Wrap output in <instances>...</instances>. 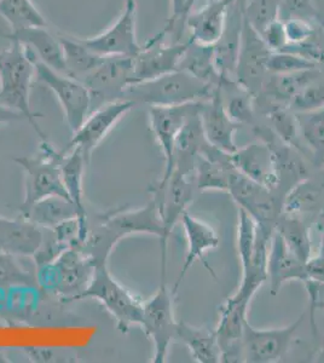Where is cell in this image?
<instances>
[{
	"label": "cell",
	"instance_id": "1",
	"mask_svg": "<svg viewBox=\"0 0 324 363\" xmlns=\"http://www.w3.org/2000/svg\"><path fill=\"white\" fill-rule=\"evenodd\" d=\"M135 234L155 235L160 241L164 238L160 211L152 198L147 205L140 208H121L111 213L99 216L95 224L89 222L86 238L78 248L95 265L108 264L111 252L120 241Z\"/></svg>",
	"mask_w": 324,
	"mask_h": 363
},
{
	"label": "cell",
	"instance_id": "2",
	"mask_svg": "<svg viewBox=\"0 0 324 363\" xmlns=\"http://www.w3.org/2000/svg\"><path fill=\"white\" fill-rule=\"evenodd\" d=\"M0 51V104L26 116L41 140H49L38 124L41 114L30 107V89L35 78V54L20 43Z\"/></svg>",
	"mask_w": 324,
	"mask_h": 363
},
{
	"label": "cell",
	"instance_id": "3",
	"mask_svg": "<svg viewBox=\"0 0 324 363\" xmlns=\"http://www.w3.org/2000/svg\"><path fill=\"white\" fill-rule=\"evenodd\" d=\"M216 89L178 69L148 82L132 84L123 91L121 99L132 101L135 107L142 104L148 107L176 106L206 101Z\"/></svg>",
	"mask_w": 324,
	"mask_h": 363
},
{
	"label": "cell",
	"instance_id": "4",
	"mask_svg": "<svg viewBox=\"0 0 324 363\" xmlns=\"http://www.w3.org/2000/svg\"><path fill=\"white\" fill-rule=\"evenodd\" d=\"M96 265L78 247L67 248L56 259L37 267L38 287L65 303L77 301L90 285Z\"/></svg>",
	"mask_w": 324,
	"mask_h": 363
},
{
	"label": "cell",
	"instance_id": "5",
	"mask_svg": "<svg viewBox=\"0 0 324 363\" xmlns=\"http://www.w3.org/2000/svg\"><path fill=\"white\" fill-rule=\"evenodd\" d=\"M62 157L63 152L56 150L49 140H41L37 155L13 159L25 174V195L18 207L20 213L49 196L69 199L62 181Z\"/></svg>",
	"mask_w": 324,
	"mask_h": 363
},
{
	"label": "cell",
	"instance_id": "6",
	"mask_svg": "<svg viewBox=\"0 0 324 363\" xmlns=\"http://www.w3.org/2000/svg\"><path fill=\"white\" fill-rule=\"evenodd\" d=\"M84 299L99 301L115 318L121 333H128L132 326L142 325L143 299L120 284L111 275L108 264L96 265L90 285L77 301Z\"/></svg>",
	"mask_w": 324,
	"mask_h": 363
},
{
	"label": "cell",
	"instance_id": "7",
	"mask_svg": "<svg viewBox=\"0 0 324 363\" xmlns=\"http://www.w3.org/2000/svg\"><path fill=\"white\" fill-rule=\"evenodd\" d=\"M174 298L176 294L169 289L166 277H161L155 294L143 303L140 328L152 342L154 363L166 362L169 347L177 340L178 322L174 315Z\"/></svg>",
	"mask_w": 324,
	"mask_h": 363
},
{
	"label": "cell",
	"instance_id": "8",
	"mask_svg": "<svg viewBox=\"0 0 324 363\" xmlns=\"http://www.w3.org/2000/svg\"><path fill=\"white\" fill-rule=\"evenodd\" d=\"M35 78L54 92L61 104L72 133H75L91 113L92 97L82 82L69 75L62 74L35 58Z\"/></svg>",
	"mask_w": 324,
	"mask_h": 363
},
{
	"label": "cell",
	"instance_id": "9",
	"mask_svg": "<svg viewBox=\"0 0 324 363\" xmlns=\"http://www.w3.org/2000/svg\"><path fill=\"white\" fill-rule=\"evenodd\" d=\"M152 193L164 224V238L160 241L161 272L166 274L167 241L176 224L181 222V216L186 212V207L193 201V186L188 181V176L173 172L167 181L159 182L152 186Z\"/></svg>",
	"mask_w": 324,
	"mask_h": 363
},
{
	"label": "cell",
	"instance_id": "10",
	"mask_svg": "<svg viewBox=\"0 0 324 363\" xmlns=\"http://www.w3.org/2000/svg\"><path fill=\"white\" fill-rule=\"evenodd\" d=\"M303 314L296 321L281 328L260 330L255 328L250 321L243 330L242 362L275 363L287 356L296 332L304 322Z\"/></svg>",
	"mask_w": 324,
	"mask_h": 363
},
{
	"label": "cell",
	"instance_id": "11",
	"mask_svg": "<svg viewBox=\"0 0 324 363\" xmlns=\"http://www.w3.org/2000/svg\"><path fill=\"white\" fill-rule=\"evenodd\" d=\"M128 99H115L99 106L87 116L82 126L73 133V138L66 149L77 148L82 152L87 162L115 125L135 108Z\"/></svg>",
	"mask_w": 324,
	"mask_h": 363
},
{
	"label": "cell",
	"instance_id": "12",
	"mask_svg": "<svg viewBox=\"0 0 324 363\" xmlns=\"http://www.w3.org/2000/svg\"><path fill=\"white\" fill-rule=\"evenodd\" d=\"M202 102L149 107L148 119L150 130L160 145L161 152L164 157V174L160 182L167 181L171 177L173 171L174 140L190 116L200 113Z\"/></svg>",
	"mask_w": 324,
	"mask_h": 363
},
{
	"label": "cell",
	"instance_id": "13",
	"mask_svg": "<svg viewBox=\"0 0 324 363\" xmlns=\"http://www.w3.org/2000/svg\"><path fill=\"white\" fill-rule=\"evenodd\" d=\"M137 25V3L135 0H126L123 13L118 20L96 37L82 39V43L99 56H121L135 58L142 50L135 33Z\"/></svg>",
	"mask_w": 324,
	"mask_h": 363
},
{
	"label": "cell",
	"instance_id": "14",
	"mask_svg": "<svg viewBox=\"0 0 324 363\" xmlns=\"http://www.w3.org/2000/svg\"><path fill=\"white\" fill-rule=\"evenodd\" d=\"M133 75V58L121 56L104 57L102 63L82 82L89 89L92 97V108L123 97V91L130 86Z\"/></svg>",
	"mask_w": 324,
	"mask_h": 363
},
{
	"label": "cell",
	"instance_id": "15",
	"mask_svg": "<svg viewBox=\"0 0 324 363\" xmlns=\"http://www.w3.org/2000/svg\"><path fill=\"white\" fill-rule=\"evenodd\" d=\"M228 191L238 207L246 211L260 227L274 231L276 222L282 213L275 191L250 181L240 174L238 169L233 176Z\"/></svg>",
	"mask_w": 324,
	"mask_h": 363
},
{
	"label": "cell",
	"instance_id": "16",
	"mask_svg": "<svg viewBox=\"0 0 324 363\" xmlns=\"http://www.w3.org/2000/svg\"><path fill=\"white\" fill-rule=\"evenodd\" d=\"M164 37L166 33L162 30L160 34L145 43L140 54L133 58L131 85L148 82L179 69L181 58L186 50L189 49L190 40L166 45L164 44Z\"/></svg>",
	"mask_w": 324,
	"mask_h": 363
},
{
	"label": "cell",
	"instance_id": "17",
	"mask_svg": "<svg viewBox=\"0 0 324 363\" xmlns=\"http://www.w3.org/2000/svg\"><path fill=\"white\" fill-rule=\"evenodd\" d=\"M271 54L272 51L267 48L263 38L243 17L238 66L235 73L238 86L253 95L255 89L263 83Z\"/></svg>",
	"mask_w": 324,
	"mask_h": 363
},
{
	"label": "cell",
	"instance_id": "18",
	"mask_svg": "<svg viewBox=\"0 0 324 363\" xmlns=\"http://www.w3.org/2000/svg\"><path fill=\"white\" fill-rule=\"evenodd\" d=\"M230 161L240 174L250 181L267 186L275 193L279 189L277 155L275 145L269 140H258L243 148H238L230 155Z\"/></svg>",
	"mask_w": 324,
	"mask_h": 363
},
{
	"label": "cell",
	"instance_id": "19",
	"mask_svg": "<svg viewBox=\"0 0 324 363\" xmlns=\"http://www.w3.org/2000/svg\"><path fill=\"white\" fill-rule=\"evenodd\" d=\"M200 120L206 140L212 147L229 155L238 150L235 135L241 125L231 119L226 112L222 86L217 87L210 99L202 102Z\"/></svg>",
	"mask_w": 324,
	"mask_h": 363
},
{
	"label": "cell",
	"instance_id": "20",
	"mask_svg": "<svg viewBox=\"0 0 324 363\" xmlns=\"http://www.w3.org/2000/svg\"><path fill=\"white\" fill-rule=\"evenodd\" d=\"M248 306L250 304L236 303L229 298L220 306L216 335L222 362H242L243 330L248 321Z\"/></svg>",
	"mask_w": 324,
	"mask_h": 363
},
{
	"label": "cell",
	"instance_id": "21",
	"mask_svg": "<svg viewBox=\"0 0 324 363\" xmlns=\"http://www.w3.org/2000/svg\"><path fill=\"white\" fill-rule=\"evenodd\" d=\"M181 223L184 228L185 236L188 241V250H186L184 263L179 272V277L177 279L173 287V292L176 294L189 269L193 267L196 260H201L207 272L217 280V275L213 269L211 268L210 264L206 262L205 256L207 251L217 248L220 244L217 231L214 230L210 224L206 223L196 217H193L188 212H185L184 215L181 216Z\"/></svg>",
	"mask_w": 324,
	"mask_h": 363
},
{
	"label": "cell",
	"instance_id": "22",
	"mask_svg": "<svg viewBox=\"0 0 324 363\" xmlns=\"http://www.w3.org/2000/svg\"><path fill=\"white\" fill-rule=\"evenodd\" d=\"M234 0H210L205 6L185 18L190 29V40L200 45L214 46L225 29L229 10Z\"/></svg>",
	"mask_w": 324,
	"mask_h": 363
},
{
	"label": "cell",
	"instance_id": "23",
	"mask_svg": "<svg viewBox=\"0 0 324 363\" xmlns=\"http://www.w3.org/2000/svg\"><path fill=\"white\" fill-rule=\"evenodd\" d=\"M306 280L305 263L298 258L284 244L279 233L274 230L271 235L267 256V281L270 282V294H279V289L288 281Z\"/></svg>",
	"mask_w": 324,
	"mask_h": 363
},
{
	"label": "cell",
	"instance_id": "24",
	"mask_svg": "<svg viewBox=\"0 0 324 363\" xmlns=\"http://www.w3.org/2000/svg\"><path fill=\"white\" fill-rule=\"evenodd\" d=\"M10 42H17L33 51L40 62L56 70L58 73L68 75L63 50L60 38L55 37L48 27H32L21 29L11 33L4 34Z\"/></svg>",
	"mask_w": 324,
	"mask_h": 363
},
{
	"label": "cell",
	"instance_id": "25",
	"mask_svg": "<svg viewBox=\"0 0 324 363\" xmlns=\"http://www.w3.org/2000/svg\"><path fill=\"white\" fill-rule=\"evenodd\" d=\"M197 188L200 190H229L236 169L229 154L208 145L195 160Z\"/></svg>",
	"mask_w": 324,
	"mask_h": 363
},
{
	"label": "cell",
	"instance_id": "26",
	"mask_svg": "<svg viewBox=\"0 0 324 363\" xmlns=\"http://www.w3.org/2000/svg\"><path fill=\"white\" fill-rule=\"evenodd\" d=\"M41 228L22 218H5L0 216V250L18 257H33L43 242Z\"/></svg>",
	"mask_w": 324,
	"mask_h": 363
},
{
	"label": "cell",
	"instance_id": "27",
	"mask_svg": "<svg viewBox=\"0 0 324 363\" xmlns=\"http://www.w3.org/2000/svg\"><path fill=\"white\" fill-rule=\"evenodd\" d=\"M208 145L202 130L200 113L190 116L174 140L172 174L189 176L195 169L197 155Z\"/></svg>",
	"mask_w": 324,
	"mask_h": 363
},
{
	"label": "cell",
	"instance_id": "28",
	"mask_svg": "<svg viewBox=\"0 0 324 363\" xmlns=\"http://www.w3.org/2000/svg\"><path fill=\"white\" fill-rule=\"evenodd\" d=\"M20 217L41 229H54L68 219L79 218L89 223V216L82 215L75 203L63 196H49L34 203L28 210L21 212Z\"/></svg>",
	"mask_w": 324,
	"mask_h": 363
},
{
	"label": "cell",
	"instance_id": "29",
	"mask_svg": "<svg viewBox=\"0 0 324 363\" xmlns=\"http://www.w3.org/2000/svg\"><path fill=\"white\" fill-rule=\"evenodd\" d=\"M324 211V183L305 178L288 190L282 200V213L304 217Z\"/></svg>",
	"mask_w": 324,
	"mask_h": 363
},
{
	"label": "cell",
	"instance_id": "30",
	"mask_svg": "<svg viewBox=\"0 0 324 363\" xmlns=\"http://www.w3.org/2000/svg\"><path fill=\"white\" fill-rule=\"evenodd\" d=\"M177 340L189 349L190 355L196 362H222V352L218 345L216 330L191 326L188 322H178Z\"/></svg>",
	"mask_w": 324,
	"mask_h": 363
},
{
	"label": "cell",
	"instance_id": "31",
	"mask_svg": "<svg viewBox=\"0 0 324 363\" xmlns=\"http://www.w3.org/2000/svg\"><path fill=\"white\" fill-rule=\"evenodd\" d=\"M179 69L211 86H223L225 83L216 66L213 46L200 45L190 40L189 49L181 58Z\"/></svg>",
	"mask_w": 324,
	"mask_h": 363
},
{
	"label": "cell",
	"instance_id": "32",
	"mask_svg": "<svg viewBox=\"0 0 324 363\" xmlns=\"http://www.w3.org/2000/svg\"><path fill=\"white\" fill-rule=\"evenodd\" d=\"M87 162L82 152L77 148L65 149L61 160V174L63 186L70 200L84 216H89L85 206L84 177Z\"/></svg>",
	"mask_w": 324,
	"mask_h": 363
},
{
	"label": "cell",
	"instance_id": "33",
	"mask_svg": "<svg viewBox=\"0 0 324 363\" xmlns=\"http://www.w3.org/2000/svg\"><path fill=\"white\" fill-rule=\"evenodd\" d=\"M276 233L284 239V244L301 262L306 263L312 257L310 228L303 217L281 213L276 222Z\"/></svg>",
	"mask_w": 324,
	"mask_h": 363
},
{
	"label": "cell",
	"instance_id": "34",
	"mask_svg": "<svg viewBox=\"0 0 324 363\" xmlns=\"http://www.w3.org/2000/svg\"><path fill=\"white\" fill-rule=\"evenodd\" d=\"M62 50L67 72L72 78L82 80L102 63L106 56H99L89 49L80 38L61 35Z\"/></svg>",
	"mask_w": 324,
	"mask_h": 363
},
{
	"label": "cell",
	"instance_id": "35",
	"mask_svg": "<svg viewBox=\"0 0 324 363\" xmlns=\"http://www.w3.org/2000/svg\"><path fill=\"white\" fill-rule=\"evenodd\" d=\"M299 136L317 166H324V108L296 114Z\"/></svg>",
	"mask_w": 324,
	"mask_h": 363
},
{
	"label": "cell",
	"instance_id": "36",
	"mask_svg": "<svg viewBox=\"0 0 324 363\" xmlns=\"http://www.w3.org/2000/svg\"><path fill=\"white\" fill-rule=\"evenodd\" d=\"M0 16L11 27V32L32 27H48L32 0H0Z\"/></svg>",
	"mask_w": 324,
	"mask_h": 363
},
{
	"label": "cell",
	"instance_id": "37",
	"mask_svg": "<svg viewBox=\"0 0 324 363\" xmlns=\"http://www.w3.org/2000/svg\"><path fill=\"white\" fill-rule=\"evenodd\" d=\"M317 68L315 69L301 70L286 74H274L267 85L270 94L277 102L289 104L294 96L308 86V84L316 82Z\"/></svg>",
	"mask_w": 324,
	"mask_h": 363
},
{
	"label": "cell",
	"instance_id": "38",
	"mask_svg": "<svg viewBox=\"0 0 324 363\" xmlns=\"http://www.w3.org/2000/svg\"><path fill=\"white\" fill-rule=\"evenodd\" d=\"M15 287H38L35 272L23 268L18 262V256L0 250V289Z\"/></svg>",
	"mask_w": 324,
	"mask_h": 363
},
{
	"label": "cell",
	"instance_id": "39",
	"mask_svg": "<svg viewBox=\"0 0 324 363\" xmlns=\"http://www.w3.org/2000/svg\"><path fill=\"white\" fill-rule=\"evenodd\" d=\"M267 118L275 130L276 136L279 137L284 145L296 150H301L299 145L298 118L289 107L277 106L271 109L270 113H267Z\"/></svg>",
	"mask_w": 324,
	"mask_h": 363
},
{
	"label": "cell",
	"instance_id": "40",
	"mask_svg": "<svg viewBox=\"0 0 324 363\" xmlns=\"http://www.w3.org/2000/svg\"><path fill=\"white\" fill-rule=\"evenodd\" d=\"M284 0H250L243 17L259 34L272 22L279 20Z\"/></svg>",
	"mask_w": 324,
	"mask_h": 363
},
{
	"label": "cell",
	"instance_id": "41",
	"mask_svg": "<svg viewBox=\"0 0 324 363\" xmlns=\"http://www.w3.org/2000/svg\"><path fill=\"white\" fill-rule=\"evenodd\" d=\"M316 67L317 62H313L301 55L294 54L291 51H279L271 54L267 62V72L272 74H286L301 70L315 69Z\"/></svg>",
	"mask_w": 324,
	"mask_h": 363
},
{
	"label": "cell",
	"instance_id": "42",
	"mask_svg": "<svg viewBox=\"0 0 324 363\" xmlns=\"http://www.w3.org/2000/svg\"><path fill=\"white\" fill-rule=\"evenodd\" d=\"M288 107L296 114L322 109L324 108V83L313 82L308 84L298 95L294 96V99L288 104Z\"/></svg>",
	"mask_w": 324,
	"mask_h": 363
},
{
	"label": "cell",
	"instance_id": "43",
	"mask_svg": "<svg viewBox=\"0 0 324 363\" xmlns=\"http://www.w3.org/2000/svg\"><path fill=\"white\" fill-rule=\"evenodd\" d=\"M230 118L238 124H250L253 121V97L252 94L245 91L243 95L234 96L225 106Z\"/></svg>",
	"mask_w": 324,
	"mask_h": 363
},
{
	"label": "cell",
	"instance_id": "44",
	"mask_svg": "<svg viewBox=\"0 0 324 363\" xmlns=\"http://www.w3.org/2000/svg\"><path fill=\"white\" fill-rule=\"evenodd\" d=\"M260 37L263 38L264 42L272 52L284 51L289 45L286 26L279 18L267 26V28L260 33Z\"/></svg>",
	"mask_w": 324,
	"mask_h": 363
},
{
	"label": "cell",
	"instance_id": "45",
	"mask_svg": "<svg viewBox=\"0 0 324 363\" xmlns=\"http://www.w3.org/2000/svg\"><path fill=\"white\" fill-rule=\"evenodd\" d=\"M284 26H286L289 45L308 42V39H311L315 32L310 22L301 18H296V17H289L287 21L284 22Z\"/></svg>",
	"mask_w": 324,
	"mask_h": 363
},
{
	"label": "cell",
	"instance_id": "46",
	"mask_svg": "<svg viewBox=\"0 0 324 363\" xmlns=\"http://www.w3.org/2000/svg\"><path fill=\"white\" fill-rule=\"evenodd\" d=\"M282 6H287L289 10V17H296V18L308 21V18L315 16V10L312 8L311 0H284Z\"/></svg>",
	"mask_w": 324,
	"mask_h": 363
},
{
	"label": "cell",
	"instance_id": "47",
	"mask_svg": "<svg viewBox=\"0 0 324 363\" xmlns=\"http://www.w3.org/2000/svg\"><path fill=\"white\" fill-rule=\"evenodd\" d=\"M169 1H171V17L167 26L162 29L166 34L172 33L176 26L181 22L185 25V18L188 16L186 0H169Z\"/></svg>",
	"mask_w": 324,
	"mask_h": 363
},
{
	"label": "cell",
	"instance_id": "48",
	"mask_svg": "<svg viewBox=\"0 0 324 363\" xmlns=\"http://www.w3.org/2000/svg\"><path fill=\"white\" fill-rule=\"evenodd\" d=\"M305 272H306L305 281H312L324 286V257L318 255V256L308 258V262L305 263Z\"/></svg>",
	"mask_w": 324,
	"mask_h": 363
},
{
	"label": "cell",
	"instance_id": "49",
	"mask_svg": "<svg viewBox=\"0 0 324 363\" xmlns=\"http://www.w3.org/2000/svg\"><path fill=\"white\" fill-rule=\"evenodd\" d=\"M23 120L27 121L26 116L22 113L13 111L11 108L0 104V130L5 128L6 125L13 124L16 121H23Z\"/></svg>",
	"mask_w": 324,
	"mask_h": 363
},
{
	"label": "cell",
	"instance_id": "50",
	"mask_svg": "<svg viewBox=\"0 0 324 363\" xmlns=\"http://www.w3.org/2000/svg\"><path fill=\"white\" fill-rule=\"evenodd\" d=\"M28 355L30 359H33L38 362H46V361L49 362L54 357V352L50 349L37 347V349H28Z\"/></svg>",
	"mask_w": 324,
	"mask_h": 363
},
{
	"label": "cell",
	"instance_id": "51",
	"mask_svg": "<svg viewBox=\"0 0 324 363\" xmlns=\"http://www.w3.org/2000/svg\"><path fill=\"white\" fill-rule=\"evenodd\" d=\"M315 362L324 363V338L320 340V350L315 356Z\"/></svg>",
	"mask_w": 324,
	"mask_h": 363
},
{
	"label": "cell",
	"instance_id": "52",
	"mask_svg": "<svg viewBox=\"0 0 324 363\" xmlns=\"http://www.w3.org/2000/svg\"><path fill=\"white\" fill-rule=\"evenodd\" d=\"M320 256L324 257V223L320 227V252H318Z\"/></svg>",
	"mask_w": 324,
	"mask_h": 363
},
{
	"label": "cell",
	"instance_id": "53",
	"mask_svg": "<svg viewBox=\"0 0 324 363\" xmlns=\"http://www.w3.org/2000/svg\"><path fill=\"white\" fill-rule=\"evenodd\" d=\"M248 1H250V0H234V4L238 5V8H240V10H241L243 13V10L246 8V5Z\"/></svg>",
	"mask_w": 324,
	"mask_h": 363
},
{
	"label": "cell",
	"instance_id": "54",
	"mask_svg": "<svg viewBox=\"0 0 324 363\" xmlns=\"http://www.w3.org/2000/svg\"><path fill=\"white\" fill-rule=\"evenodd\" d=\"M195 1H196V0H186V10H188V15L191 13V9H193Z\"/></svg>",
	"mask_w": 324,
	"mask_h": 363
}]
</instances>
